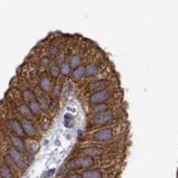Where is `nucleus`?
Wrapping results in <instances>:
<instances>
[{
  "mask_svg": "<svg viewBox=\"0 0 178 178\" xmlns=\"http://www.w3.org/2000/svg\"><path fill=\"white\" fill-rule=\"evenodd\" d=\"M109 97H110V93L102 90V91H99V92L95 93L94 95L91 96L90 100L94 103H101V102L107 100Z\"/></svg>",
  "mask_w": 178,
  "mask_h": 178,
  "instance_id": "3",
  "label": "nucleus"
},
{
  "mask_svg": "<svg viewBox=\"0 0 178 178\" xmlns=\"http://www.w3.org/2000/svg\"><path fill=\"white\" fill-rule=\"evenodd\" d=\"M12 141H13V144L16 150H18L19 151L25 150V144L20 137L13 136V137H12Z\"/></svg>",
  "mask_w": 178,
  "mask_h": 178,
  "instance_id": "11",
  "label": "nucleus"
},
{
  "mask_svg": "<svg viewBox=\"0 0 178 178\" xmlns=\"http://www.w3.org/2000/svg\"><path fill=\"white\" fill-rule=\"evenodd\" d=\"M29 109H30V111H32L33 113L38 114V113H39V112L41 111V109H42V108H41V105H40V103H39V102L34 101V102H32L30 103Z\"/></svg>",
  "mask_w": 178,
  "mask_h": 178,
  "instance_id": "17",
  "label": "nucleus"
},
{
  "mask_svg": "<svg viewBox=\"0 0 178 178\" xmlns=\"http://www.w3.org/2000/svg\"><path fill=\"white\" fill-rule=\"evenodd\" d=\"M85 73H86V68H85V67H78V68L74 71V72H73V78H75V79H80V78H83Z\"/></svg>",
  "mask_w": 178,
  "mask_h": 178,
  "instance_id": "14",
  "label": "nucleus"
},
{
  "mask_svg": "<svg viewBox=\"0 0 178 178\" xmlns=\"http://www.w3.org/2000/svg\"><path fill=\"white\" fill-rule=\"evenodd\" d=\"M0 175L2 178H13V175L12 173L11 169L6 164H3L0 167Z\"/></svg>",
  "mask_w": 178,
  "mask_h": 178,
  "instance_id": "10",
  "label": "nucleus"
},
{
  "mask_svg": "<svg viewBox=\"0 0 178 178\" xmlns=\"http://www.w3.org/2000/svg\"><path fill=\"white\" fill-rule=\"evenodd\" d=\"M94 163V160L91 157H84L75 159L70 163V167L71 168H86L91 167Z\"/></svg>",
  "mask_w": 178,
  "mask_h": 178,
  "instance_id": "1",
  "label": "nucleus"
},
{
  "mask_svg": "<svg viewBox=\"0 0 178 178\" xmlns=\"http://www.w3.org/2000/svg\"><path fill=\"white\" fill-rule=\"evenodd\" d=\"M80 63H81V58H80L79 56L75 55L73 56L72 58L71 59V67H73V68L78 67Z\"/></svg>",
  "mask_w": 178,
  "mask_h": 178,
  "instance_id": "21",
  "label": "nucleus"
},
{
  "mask_svg": "<svg viewBox=\"0 0 178 178\" xmlns=\"http://www.w3.org/2000/svg\"><path fill=\"white\" fill-rule=\"evenodd\" d=\"M70 71H71L70 64L67 63V62H62L61 65V68H60V72L62 75H68L70 73Z\"/></svg>",
  "mask_w": 178,
  "mask_h": 178,
  "instance_id": "18",
  "label": "nucleus"
},
{
  "mask_svg": "<svg viewBox=\"0 0 178 178\" xmlns=\"http://www.w3.org/2000/svg\"><path fill=\"white\" fill-rule=\"evenodd\" d=\"M9 155L12 159L14 165L19 168H24L25 167V162L23 160V158L21 155L20 151L16 150L15 148H13L9 150Z\"/></svg>",
  "mask_w": 178,
  "mask_h": 178,
  "instance_id": "2",
  "label": "nucleus"
},
{
  "mask_svg": "<svg viewBox=\"0 0 178 178\" xmlns=\"http://www.w3.org/2000/svg\"><path fill=\"white\" fill-rule=\"evenodd\" d=\"M113 137V132L111 128H106V129H102L98 131L95 134V138L101 141V142H105V141H109Z\"/></svg>",
  "mask_w": 178,
  "mask_h": 178,
  "instance_id": "4",
  "label": "nucleus"
},
{
  "mask_svg": "<svg viewBox=\"0 0 178 178\" xmlns=\"http://www.w3.org/2000/svg\"><path fill=\"white\" fill-rule=\"evenodd\" d=\"M10 127L17 135H23L24 134V131H23V128L22 127V124L18 122L17 120H11L10 121Z\"/></svg>",
  "mask_w": 178,
  "mask_h": 178,
  "instance_id": "9",
  "label": "nucleus"
},
{
  "mask_svg": "<svg viewBox=\"0 0 178 178\" xmlns=\"http://www.w3.org/2000/svg\"><path fill=\"white\" fill-rule=\"evenodd\" d=\"M70 178H82L79 175H71Z\"/></svg>",
  "mask_w": 178,
  "mask_h": 178,
  "instance_id": "26",
  "label": "nucleus"
},
{
  "mask_svg": "<svg viewBox=\"0 0 178 178\" xmlns=\"http://www.w3.org/2000/svg\"><path fill=\"white\" fill-rule=\"evenodd\" d=\"M98 72V67L95 63H90L86 68V73L88 76H95Z\"/></svg>",
  "mask_w": 178,
  "mask_h": 178,
  "instance_id": "13",
  "label": "nucleus"
},
{
  "mask_svg": "<svg viewBox=\"0 0 178 178\" xmlns=\"http://www.w3.org/2000/svg\"><path fill=\"white\" fill-rule=\"evenodd\" d=\"M56 53H57V50H56V47H51L50 48V54L52 55H55Z\"/></svg>",
  "mask_w": 178,
  "mask_h": 178,
  "instance_id": "25",
  "label": "nucleus"
},
{
  "mask_svg": "<svg viewBox=\"0 0 178 178\" xmlns=\"http://www.w3.org/2000/svg\"><path fill=\"white\" fill-rule=\"evenodd\" d=\"M19 111L24 116H29L31 113V111H30L29 107L28 105H26V104H22V105L20 106L19 107Z\"/></svg>",
  "mask_w": 178,
  "mask_h": 178,
  "instance_id": "19",
  "label": "nucleus"
},
{
  "mask_svg": "<svg viewBox=\"0 0 178 178\" xmlns=\"http://www.w3.org/2000/svg\"><path fill=\"white\" fill-rule=\"evenodd\" d=\"M33 97V94H32L30 91H26V92L24 93V98H25L26 100H31Z\"/></svg>",
  "mask_w": 178,
  "mask_h": 178,
  "instance_id": "23",
  "label": "nucleus"
},
{
  "mask_svg": "<svg viewBox=\"0 0 178 178\" xmlns=\"http://www.w3.org/2000/svg\"><path fill=\"white\" fill-rule=\"evenodd\" d=\"M63 125L67 128H72L74 126V118L70 113H66L63 117Z\"/></svg>",
  "mask_w": 178,
  "mask_h": 178,
  "instance_id": "12",
  "label": "nucleus"
},
{
  "mask_svg": "<svg viewBox=\"0 0 178 178\" xmlns=\"http://www.w3.org/2000/svg\"><path fill=\"white\" fill-rule=\"evenodd\" d=\"M0 178H2V176H1V175H0Z\"/></svg>",
  "mask_w": 178,
  "mask_h": 178,
  "instance_id": "27",
  "label": "nucleus"
},
{
  "mask_svg": "<svg viewBox=\"0 0 178 178\" xmlns=\"http://www.w3.org/2000/svg\"><path fill=\"white\" fill-rule=\"evenodd\" d=\"M41 87L42 89L45 91V92H48L50 91L51 88H52V84H51V81L47 78H44L42 80H41Z\"/></svg>",
  "mask_w": 178,
  "mask_h": 178,
  "instance_id": "16",
  "label": "nucleus"
},
{
  "mask_svg": "<svg viewBox=\"0 0 178 178\" xmlns=\"http://www.w3.org/2000/svg\"><path fill=\"white\" fill-rule=\"evenodd\" d=\"M51 75L53 76V77H55V78H56V77H58V75H59V73H60V69L58 68V67L56 66H53L52 68H51Z\"/></svg>",
  "mask_w": 178,
  "mask_h": 178,
  "instance_id": "22",
  "label": "nucleus"
},
{
  "mask_svg": "<svg viewBox=\"0 0 178 178\" xmlns=\"http://www.w3.org/2000/svg\"><path fill=\"white\" fill-rule=\"evenodd\" d=\"M84 154L87 157H100V156L102 155L103 153V150L101 149L99 147H88V148H86L85 150H83Z\"/></svg>",
  "mask_w": 178,
  "mask_h": 178,
  "instance_id": "6",
  "label": "nucleus"
},
{
  "mask_svg": "<svg viewBox=\"0 0 178 178\" xmlns=\"http://www.w3.org/2000/svg\"><path fill=\"white\" fill-rule=\"evenodd\" d=\"M108 107L105 104H100V105L95 106L93 110V112L95 113V114H98V113H102V112H104V111H107Z\"/></svg>",
  "mask_w": 178,
  "mask_h": 178,
  "instance_id": "20",
  "label": "nucleus"
},
{
  "mask_svg": "<svg viewBox=\"0 0 178 178\" xmlns=\"http://www.w3.org/2000/svg\"><path fill=\"white\" fill-rule=\"evenodd\" d=\"M55 172V168H53V169H51V170H48L47 172H46V175H45V176L46 177H49V176H52L54 174Z\"/></svg>",
  "mask_w": 178,
  "mask_h": 178,
  "instance_id": "24",
  "label": "nucleus"
},
{
  "mask_svg": "<svg viewBox=\"0 0 178 178\" xmlns=\"http://www.w3.org/2000/svg\"><path fill=\"white\" fill-rule=\"evenodd\" d=\"M112 116H111V113L110 112H102V113H98V114H95V117L94 118L95 124L97 125H103L106 124L107 122L111 121Z\"/></svg>",
  "mask_w": 178,
  "mask_h": 178,
  "instance_id": "5",
  "label": "nucleus"
},
{
  "mask_svg": "<svg viewBox=\"0 0 178 178\" xmlns=\"http://www.w3.org/2000/svg\"><path fill=\"white\" fill-rule=\"evenodd\" d=\"M107 86V81L106 80H98L95 81L94 83H92L89 86V89L91 92H99V91H102L103 89L105 88Z\"/></svg>",
  "mask_w": 178,
  "mask_h": 178,
  "instance_id": "8",
  "label": "nucleus"
},
{
  "mask_svg": "<svg viewBox=\"0 0 178 178\" xmlns=\"http://www.w3.org/2000/svg\"><path fill=\"white\" fill-rule=\"evenodd\" d=\"M22 127L23 128V131L24 133L27 134L29 136H33L35 133H36V129H35V127L32 124L31 121L29 120H27V119H24L22 122Z\"/></svg>",
  "mask_w": 178,
  "mask_h": 178,
  "instance_id": "7",
  "label": "nucleus"
},
{
  "mask_svg": "<svg viewBox=\"0 0 178 178\" xmlns=\"http://www.w3.org/2000/svg\"><path fill=\"white\" fill-rule=\"evenodd\" d=\"M82 178H102V174L97 170L86 171L83 174Z\"/></svg>",
  "mask_w": 178,
  "mask_h": 178,
  "instance_id": "15",
  "label": "nucleus"
}]
</instances>
